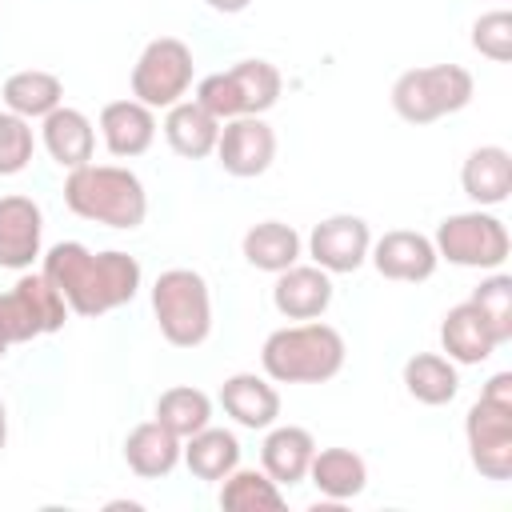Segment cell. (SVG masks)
Returning a JSON list of instances; mask_svg holds the SVG:
<instances>
[{
	"label": "cell",
	"mask_w": 512,
	"mask_h": 512,
	"mask_svg": "<svg viewBox=\"0 0 512 512\" xmlns=\"http://www.w3.org/2000/svg\"><path fill=\"white\" fill-rule=\"evenodd\" d=\"M40 260H44L40 272L64 296L68 312L88 316V320L132 304L136 292H140V280H144L136 256H128L120 248L92 252L80 240H60Z\"/></svg>",
	"instance_id": "obj_1"
},
{
	"label": "cell",
	"mask_w": 512,
	"mask_h": 512,
	"mask_svg": "<svg viewBox=\"0 0 512 512\" xmlns=\"http://www.w3.org/2000/svg\"><path fill=\"white\" fill-rule=\"evenodd\" d=\"M344 336L332 324L300 320L268 332L260 348V368L276 384H324L344 368Z\"/></svg>",
	"instance_id": "obj_2"
},
{
	"label": "cell",
	"mask_w": 512,
	"mask_h": 512,
	"mask_svg": "<svg viewBox=\"0 0 512 512\" xmlns=\"http://www.w3.org/2000/svg\"><path fill=\"white\" fill-rule=\"evenodd\" d=\"M64 204L92 224L140 228L148 216V192L132 168L120 164H80L64 176Z\"/></svg>",
	"instance_id": "obj_3"
},
{
	"label": "cell",
	"mask_w": 512,
	"mask_h": 512,
	"mask_svg": "<svg viewBox=\"0 0 512 512\" xmlns=\"http://www.w3.org/2000/svg\"><path fill=\"white\" fill-rule=\"evenodd\" d=\"M152 316L172 348H200L212 336V292L192 268H168L152 284Z\"/></svg>",
	"instance_id": "obj_4"
},
{
	"label": "cell",
	"mask_w": 512,
	"mask_h": 512,
	"mask_svg": "<svg viewBox=\"0 0 512 512\" xmlns=\"http://www.w3.org/2000/svg\"><path fill=\"white\" fill-rule=\"evenodd\" d=\"M476 80L460 64H428V68H408L392 84V108L408 124H432L440 116H452L472 104Z\"/></svg>",
	"instance_id": "obj_5"
},
{
	"label": "cell",
	"mask_w": 512,
	"mask_h": 512,
	"mask_svg": "<svg viewBox=\"0 0 512 512\" xmlns=\"http://www.w3.org/2000/svg\"><path fill=\"white\" fill-rule=\"evenodd\" d=\"M280 68L268 60H236L228 72H212L196 84V104L208 108L220 124L232 116H264L280 100Z\"/></svg>",
	"instance_id": "obj_6"
},
{
	"label": "cell",
	"mask_w": 512,
	"mask_h": 512,
	"mask_svg": "<svg viewBox=\"0 0 512 512\" xmlns=\"http://www.w3.org/2000/svg\"><path fill=\"white\" fill-rule=\"evenodd\" d=\"M436 256L456 264V268H484V272H496L508 252H512V240H508V228L500 216L484 212V208H472V212H456V216H444L436 224Z\"/></svg>",
	"instance_id": "obj_7"
},
{
	"label": "cell",
	"mask_w": 512,
	"mask_h": 512,
	"mask_svg": "<svg viewBox=\"0 0 512 512\" xmlns=\"http://www.w3.org/2000/svg\"><path fill=\"white\" fill-rule=\"evenodd\" d=\"M192 76H196L192 48L176 36H156L144 44V52L132 64V100L148 104L152 112L156 108L168 112L172 104H180L188 96Z\"/></svg>",
	"instance_id": "obj_8"
},
{
	"label": "cell",
	"mask_w": 512,
	"mask_h": 512,
	"mask_svg": "<svg viewBox=\"0 0 512 512\" xmlns=\"http://www.w3.org/2000/svg\"><path fill=\"white\" fill-rule=\"evenodd\" d=\"M64 320H68V304L48 284L44 272H24L0 296V332H4L8 344H28L36 336L60 332Z\"/></svg>",
	"instance_id": "obj_9"
},
{
	"label": "cell",
	"mask_w": 512,
	"mask_h": 512,
	"mask_svg": "<svg viewBox=\"0 0 512 512\" xmlns=\"http://www.w3.org/2000/svg\"><path fill=\"white\" fill-rule=\"evenodd\" d=\"M468 460L484 480H512V408L476 400L464 416Z\"/></svg>",
	"instance_id": "obj_10"
},
{
	"label": "cell",
	"mask_w": 512,
	"mask_h": 512,
	"mask_svg": "<svg viewBox=\"0 0 512 512\" xmlns=\"http://www.w3.org/2000/svg\"><path fill=\"white\" fill-rule=\"evenodd\" d=\"M216 160L236 180L264 176L272 168V160H276V132L260 116H232V120L220 124Z\"/></svg>",
	"instance_id": "obj_11"
},
{
	"label": "cell",
	"mask_w": 512,
	"mask_h": 512,
	"mask_svg": "<svg viewBox=\"0 0 512 512\" xmlns=\"http://www.w3.org/2000/svg\"><path fill=\"white\" fill-rule=\"evenodd\" d=\"M368 248H372V228L364 216L352 212H336L320 220L308 236V256L324 272H356L368 260Z\"/></svg>",
	"instance_id": "obj_12"
},
{
	"label": "cell",
	"mask_w": 512,
	"mask_h": 512,
	"mask_svg": "<svg viewBox=\"0 0 512 512\" xmlns=\"http://www.w3.org/2000/svg\"><path fill=\"white\" fill-rule=\"evenodd\" d=\"M368 260H372V268H376L384 280H400V284H420V280H428V276L436 272V264H440L432 236L412 232V228H392V232H384V236L368 248Z\"/></svg>",
	"instance_id": "obj_13"
},
{
	"label": "cell",
	"mask_w": 512,
	"mask_h": 512,
	"mask_svg": "<svg viewBox=\"0 0 512 512\" xmlns=\"http://www.w3.org/2000/svg\"><path fill=\"white\" fill-rule=\"evenodd\" d=\"M44 212L32 196H0V268L28 272L40 260Z\"/></svg>",
	"instance_id": "obj_14"
},
{
	"label": "cell",
	"mask_w": 512,
	"mask_h": 512,
	"mask_svg": "<svg viewBox=\"0 0 512 512\" xmlns=\"http://www.w3.org/2000/svg\"><path fill=\"white\" fill-rule=\"evenodd\" d=\"M272 304L284 320H320L332 304V272L316 264H292L276 272Z\"/></svg>",
	"instance_id": "obj_15"
},
{
	"label": "cell",
	"mask_w": 512,
	"mask_h": 512,
	"mask_svg": "<svg viewBox=\"0 0 512 512\" xmlns=\"http://www.w3.org/2000/svg\"><path fill=\"white\" fill-rule=\"evenodd\" d=\"M100 136L116 160L144 156L156 140V112L140 100H112L100 108Z\"/></svg>",
	"instance_id": "obj_16"
},
{
	"label": "cell",
	"mask_w": 512,
	"mask_h": 512,
	"mask_svg": "<svg viewBox=\"0 0 512 512\" xmlns=\"http://www.w3.org/2000/svg\"><path fill=\"white\" fill-rule=\"evenodd\" d=\"M312 456H316V440L300 424H272L264 444H260V464L280 488H292V484L308 480Z\"/></svg>",
	"instance_id": "obj_17"
},
{
	"label": "cell",
	"mask_w": 512,
	"mask_h": 512,
	"mask_svg": "<svg viewBox=\"0 0 512 512\" xmlns=\"http://www.w3.org/2000/svg\"><path fill=\"white\" fill-rule=\"evenodd\" d=\"M40 140H44L48 156L60 168H68V172L80 168V164H88L92 152H96V128H92V120L80 108H68V104L52 108L40 120Z\"/></svg>",
	"instance_id": "obj_18"
},
{
	"label": "cell",
	"mask_w": 512,
	"mask_h": 512,
	"mask_svg": "<svg viewBox=\"0 0 512 512\" xmlns=\"http://www.w3.org/2000/svg\"><path fill=\"white\" fill-rule=\"evenodd\" d=\"M460 188L480 208L504 204L508 192H512V152L500 148V144L472 148L468 160H464V168H460Z\"/></svg>",
	"instance_id": "obj_19"
},
{
	"label": "cell",
	"mask_w": 512,
	"mask_h": 512,
	"mask_svg": "<svg viewBox=\"0 0 512 512\" xmlns=\"http://www.w3.org/2000/svg\"><path fill=\"white\" fill-rule=\"evenodd\" d=\"M220 404L224 412L240 424V428H252V432H264L276 424L280 416V392L256 376V372H236L220 384Z\"/></svg>",
	"instance_id": "obj_20"
},
{
	"label": "cell",
	"mask_w": 512,
	"mask_h": 512,
	"mask_svg": "<svg viewBox=\"0 0 512 512\" xmlns=\"http://www.w3.org/2000/svg\"><path fill=\"white\" fill-rule=\"evenodd\" d=\"M440 348L448 352L452 364H484L500 344H496L488 320L476 312V304L464 300V304L444 312V320H440Z\"/></svg>",
	"instance_id": "obj_21"
},
{
	"label": "cell",
	"mask_w": 512,
	"mask_h": 512,
	"mask_svg": "<svg viewBox=\"0 0 512 512\" xmlns=\"http://www.w3.org/2000/svg\"><path fill=\"white\" fill-rule=\"evenodd\" d=\"M180 452H184V440L172 436L164 424L156 420H144L136 424L128 436H124V464L140 476V480H160L168 476L176 464H180Z\"/></svg>",
	"instance_id": "obj_22"
},
{
	"label": "cell",
	"mask_w": 512,
	"mask_h": 512,
	"mask_svg": "<svg viewBox=\"0 0 512 512\" xmlns=\"http://www.w3.org/2000/svg\"><path fill=\"white\" fill-rule=\"evenodd\" d=\"M164 140L176 156L184 160H204L216 152V140H220V120L200 108L196 100H180L168 108L164 116Z\"/></svg>",
	"instance_id": "obj_23"
},
{
	"label": "cell",
	"mask_w": 512,
	"mask_h": 512,
	"mask_svg": "<svg viewBox=\"0 0 512 512\" xmlns=\"http://www.w3.org/2000/svg\"><path fill=\"white\" fill-rule=\"evenodd\" d=\"M308 480L316 484L320 496H328L332 504H344L368 488V464L352 448H316L308 464Z\"/></svg>",
	"instance_id": "obj_24"
},
{
	"label": "cell",
	"mask_w": 512,
	"mask_h": 512,
	"mask_svg": "<svg viewBox=\"0 0 512 512\" xmlns=\"http://www.w3.org/2000/svg\"><path fill=\"white\" fill-rule=\"evenodd\" d=\"M300 248H304L300 232L292 224H284V220H260L240 240L244 260L252 268H260V272H272V276L284 272V268H292L300 260Z\"/></svg>",
	"instance_id": "obj_25"
},
{
	"label": "cell",
	"mask_w": 512,
	"mask_h": 512,
	"mask_svg": "<svg viewBox=\"0 0 512 512\" xmlns=\"http://www.w3.org/2000/svg\"><path fill=\"white\" fill-rule=\"evenodd\" d=\"M404 388L416 404H428V408H444L456 400L460 392V376H456V364L440 352H416L404 360Z\"/></svg>",
	"instance_id": "obj_26"
},
{
	"label": "cell",
	"mask_w": 512,
	"mask_h": 512,
	"mask_svg": "<svg viewBox=\"0 0 512 512\" xmlns=\"http://www.w3.org/2000/svg\"><path fill=\"white\" fill-rule=\"evenodd\" d=\"M0 96H4L8 112L24 116V120H44L52 108L64 104V84H60V76H52L44 68H24L4 80Z\"/></svg>",
	"instance_id": "obj_27"
},
{
	"label": "cell",
	"mask_w": 512,
	"mask_h": 512,
	"mask_svg": "<svg viewBox=\"0 0 512 512\" xmlns=\"http://www.w3.org/2000/svg\"><path fill=\"white\" fill-rule=\"evenodd\" d=\"M180 460L188 464V472L196 480H224L240 464V440H236V432L208 424V428H200L184 440Z\"/></svg>",
	"instance_id": "obj_28"
},
{
	"label": "cell",
	"mask_w": 512,
	"mask_h": 512,
	"mask_svg": "<svg viewBox=\"0 0 512 512\" xmlns=\"http://www.w3.org/2000/svg\"><path fill=\"white\" fill-rule=\"evenodd\" d=\"M152 420L164 424L172 436L188 440L192 432H200V428L212 424V396L200 392V388H192V384H176V388L160 392V400H156V416H152Z\"/></svg>",
	"instance_id": "obj_29"
},
{
	"label": "cell",
	"mask_w": 512,
	"mask_h": 512,
	"mask_svg": "<svg viewBox=\"0 0 512 512\" xmlns=\"http://www.w3.org/2000/svg\"><path fill=\"white\" fill-rule=\"evenodd\" d=\"M220 508L228 512H260V508H284V488L260 468H232L220 480Z\"/></svg>",
	"instance_id": "obj_30"
},
{
	"label": "cell",
	"mask_w": 512,
	"mask_h": 512,
	"mask_svg": "<svg viewBox=\"0 0 512 512\" xmlns=\"http://www.w3.org/2000/svg\"><path fill=\"white\" fill-rule=\"evenodd\" d=\"M468 300H472L476 312L488 320L496 344H508V340H512V276H504V272L496 268L488 280H480V284L472 288Z\"/></svg>",
	"instance_id": "obj_31"
},
{
	"label": "cell",
	"mask_w": 512,
	"mask_h": 512,
	"mask_svg": "<svg viewBox=\"0 0 512 512\" xmlns=\"http://www.w3.org/2000/svg\"><path fill=\"white\" fill-rule=\"evenodd\" d=\"M32 148H36V136H32V120L16 116V112H0V176H16L32 164Z\"/></svg>",
	"instance_id": "obj_32"
},
{
	"label": "cell",
	"mask_w": 512,
	"mask_h": 512,
	"mask_svg": "<svg viewBox=\"0 0 512 512\" xmlns=\"http://www.w3.org/2000/svg\"><path fill=\"white\" fill-rule=\"evenodd\" d=\"M472 48L496 64H508L512 60V12L508 8H496V12H484L476 16L472 24Z\"/></svg>",
	"instance_id": "obj_33"
},
{
	"label": "cell",
	"mask_w": 512,
	"mask_h": 512,
	"mask_svg": "<svg viewBox=\"0 0 512 512\" xmlns=\"http://www.w3.org/2000/svg\"><path fill=\"white\" fill-rule=\"evenodd\" d=\"M480 396L492 400V404H500V408H512V372H496V376L484 384Z\"/></svg>",
	"instance_id": "obj_34"
},
{
	"label": "cell",
	"mask_w": 512,
	"mask_h": 512,
	"mask_svg": "<svg viewBox=\"0 0 512 512\" xmlns=\"http://www.w3.org/2000/svg\"><path fill=\"white\" fill-rule=\"evenodd\" d=\"M212 12H224V16H236V12H244L252 0H204Z\"/></svg>",
	"instance_id": "obj_35"
},
{
	"label": "cell",
	"mask_w": 512,
	"mask_h": 512,
	"mask_svg": "<svg viewBox=\"0 0 512 512\" xmlns=\"http://www.w3.org/2000/svg\"><path fill=\"white\" fill-rule=\"evenodd\" d=\"M4 444H8V408L0 400V452H4Z\"/></svg>",
	"instance_id": "obj_36"
},
{
	"label": "cell",
	"mask_w": 512,
	"mask_h": 512,
	"mask_svg": "<svg viewBox=\"0 0 512 512\" xmlns=\"http://www.w3.org/2000/svg\"><path fill=\"white\" fill-rule=\"evenodd\" d=\"M8 348H12V344H8V340H4V332H0V360H4V352H8Z\"/></svg>",
	"instance_id": "obj_37"
}]
</instances>
